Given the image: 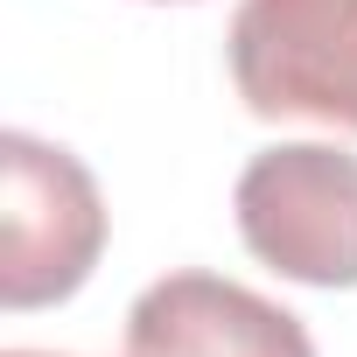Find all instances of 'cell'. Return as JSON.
<instances>
[{"mask_svg":"<svg viewBox=\"0 0 357 357\" xmlns=\"http://www.w3.org/2000/svg\"><path fill=\"white\" fill-rule=\"evenodd\" d=\"M8 357H56V350H8Z\"/></svg>","mask_w":357,"mask_h":357,"instance_id":"cell-5","label":"cell"},{"mask_svg":"<svg viewBox=\"0 0 357 357\" xmlns=\"http://www.w3.org/2000/svg\"><path fill=\"white\" fill-rule=\"evenodd\" d=\"M126 357H315V336L225 273H168L126 308Z\"/></svg>","mask_w":357,"mask_h":357,"instance_id":"cell-4","label":"cell"},{"mask_svg":"<svg viewBox=\"0 0 357 357\" xmlns=\"http://www.w3.org/2000/svg\"><path fill=\"white\" fill-rule=\"evenodd\" d=\"M225 56L245 112L357 133V0H238Z\"/></svg>","mask_w":357,"mask_h":357,"instance_id":"cell-3","label":"cell"},{"mask_svg":"<svg viewBox=\"0 0 357 357\" xmlns=\"http://www.w3.org/2000/svg\"><path fill=\"white\" fill-rule=\"evenodd\" d=\"M238 238L259 266L301 287H357V154L287 140L238 175Z\"/></svg>","mask_w":357,"mask_h":357,"instance_id":"cell-2","label":"cell"},{"mask_svg":"<svg viewBox=\"0 0 357 357\" xmlns=\"http://www.w3.org/2000/svg\"><path fill=\"white\" fill-rule=\"evenodd\" d=\"M105 252V197L70 147L0 133V301H70Z\"/></svg>","mask_w":357,"mask_h":357,"instance_id":"cell-1","label":"cell"}]
</instances>
